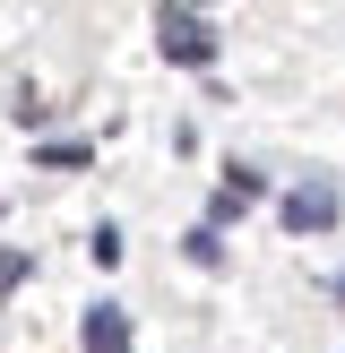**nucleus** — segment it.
Masks as SVG:
<instances>
[{
	"instance_id": "1",
	"label": "nucleus",
	"mask_w": 345,
	"mask_h": 353,
	"mask_svg": "<svg viewBox=\"0 0 345 353\" xmlns=\"http://www.w3.org/2000/svg\"><path fill=\"white\" fill-rule=\"evenodd\" d=\"M155 43H164V61H181V69H207L216 61V26H207L199 9H155Z\"/></svg>"
},
{
	"instance_id": "2",
	"label": "nucleus",
	"mask_w": 345,
	"mask_h": 353,
	"mask_svg": "<svg viewBox=\"0 0 345 353\" xmlns=\"http://www.w3.org/2000/svg\"><path fill=\"white\" fill-rule=\"evenodd\" d=\"M337 181H302V190H285V199H276V216H285V233H328V224H337Z\"/></svg>"
},
{
	"instance_id": "3",
	"label": "nucleus",
	"mask_w": 345,
	"mask_h": 353,
	"mask_svg": "<svg viewBox=\"0 0 345 353\" xmlns=\"http://www.w3.org/2000/svg\"><path fill=\"white\" fill-rule=\"evenodd\" d=\"M78 336H86V353H130V319H121V302H95L78 319Z\"/></svg>"
},
{
	"instance_id": "5",
	"label": "nucleus",
	"mask_w": 345,
	"mask_h": 353,
	"mask_svg": "<svg viewBox=\"0 0 345 353\" xmlns=\"http://www.w3.org/2000/svg\"><path fill=\"white\" fill-rule=\"evenodd\" d=\"M190 259H199V268H216V259H224V241H216V224H199V233H190Z\"/></svg>"
},
{
	"instance_id": "4",
	"label": "nucleus",
	"mask_w": 345,
	"mask_h": 353,
	"mask_svg": "<svg viewBox=\"0 0 345 353\" xmlns=\"http://www.w3.org/2000/svg\"><path fill=\"white\" fill-rule=\"evenodd\" d=\"M86 259H95V268H121V233H112V224H95V241H86Z\"/></svg>"
}]
</instances>
